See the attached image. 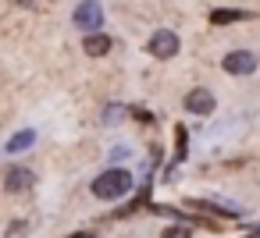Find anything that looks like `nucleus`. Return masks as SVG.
Returning <instances> with one entry per match:
<instances>
[{
	"label": "nucleus",
	"mask_w": 260,
	"mask_h": 238,
	"mask_svg": "<svg viewBox=\"0 0 260 238\" xmlns=\"http://www.w3.org/2000/svg\"><path fill=\"white\" fill-rule=\"evenodd\" d=\"M242 18H249L246 11H214L210 15V22L214 25H224V22H242Z\"/></svg>",
	"instance_id": "obj_9"
},
{
	"label": "nucleus",
	"mask_w": 260,
	"mask_h": 238,
	"mask_svg": "<svg viewBox=\"0 0 260 238\" xmlns=\"http://www.w3.org/2000/svg\"><path fill=\"white\" fill-rule=\"evenodd\" d=\"M25 234V220H15L11 227H8V238H22Z\"/></svg>",
	"instance_id": "obj_10"
},
{
	"label": "nucleus",
	"mask_w": 260,
	"mask_h": 238,
	"mask_svg": "<svg viewBox=\"0 0 260 238\" xmlns=\"http://www.w3.org/2000/svg\"><path fill=\"white\" fill-rule=\"evenodd\" d=\"M125 192H132V174L125 167H107L104 174L93 178V195L96 199H121Z\"/></svg>",
	"instance_id": "obj_1"
},
{
	"label": "nucleus",
	"mask_w": 260,
	"mask_h": 238,
	"mask_svg": "<svg viewBox=\"0 0 260 238\" xmlns=\"http://www.w3.org/2000/svg\"><path fill=\"white\" fill-rule=\"evenodd\" d=\"M164 238H189V227H171Z\"/></svg>",
	"instance_id": "obj_11"
},
{
	"label": "nucleus",
	"mask_w": 260,
	"mask_h": 238,
	"mask_svg": "<svg viewBox=\"0 0 260 238\" xmlns=\"http://www.w3.org/2000/svg\"><path fill=\"white\" fill-rule=\"evenodd\" d=\"M82 50H86L89 57H104V54H111V39H107L104 32H86Z\"/></svg>",
	"instance_id": "obj_7"
},
{
	"label": "nucleus",
	"mask_w": 260,
	"mask_h": 238,
	"mask_svg": "<svg viewBox=\"0 0 260 238\" xmlns=\"http://www.w3.org/2000/svg\"><path fill=\"white\" fill-rule=\"evenodd\" d=\"M72 22L82 32H100L104 29V8L96 4V0H82V4L75 8V15H72Z\"/></svg>",
	"instance_id": "obj_3"
},
{
	"label": "nucleus",
	"mask_w": 260,
	"mask_h": 238,
	"mask_svg": "<svg viewBox=\"0 0 260 238\" xmlns=\"http://www.w3.org/2000/svg\"><path fill=\"white\" fill-rule=\"evenodd\" d=\"M214 103H217V100H214L210 89H189V93H185V110H189V114H203V117H207V114L214 110Z\"/></svg>",
	"instance_id": "obj_5"
},
{
	"label": "nucleus",
	"mask_w": 260,
	"mask_h": 238,
	"mask_svg": "<svg viewBox=\"0 0 260 238\" xmlns=\"http://www.w3.org/2000/svg\"><path fill=\"white\" fill-rule=\"evenodd\" d=\"M178 32H171V29H157L150 39H146V54L150 57H157V61H171V57H178Z\"/></svg>",
	"instance_id": "obj_2"
},
{
	"label": "nucleus",
	"mask_w": 260,
	"mask_h": 238,
	"mask_svg": "<svg viewBox=\"0 0 260 238\" xmlns=\"http://www.w3.org/2000/svg\"><path fill=\"white\" fill-rule=\"evenodd\" d=\"M221 68H224L228 75H253V71H256V54H249V50H232Z\"/></svg>",
	"instance_id": "obj_4"
},
{
	"label": "nucleus",
	"mask_w": 260,
	"mask_h": 238,
	"mask_svg": "<svg viewBox=\"0 0 260 238\" xmlns=\"http://www.w3.org/2000/svg\"><path fill=\"white\" fill-rule=\"evenodd\" d=\"M32 142H36V132H32V128H25V132H18V135H11L4 149H8V153H25Z\"/></svg>",
	"instance_id": "obj_8"
},
{
	"label": "nucleus",
	"mask_w": 260,
	"mask_h": 238,
	"mask_svg": "<svg viewBox=\"0 0 260 238\" xmlns=\"http://www.w3.org/2000/svg\"><path fill=\"white\" fill-rule=\"evenodd\" d=\"M32 185H36V174H32L29 167H11L8 178H4V188H8V192H29Z\"/></svg>",
	"instance_id": "obj_6"
}]
</instances>
